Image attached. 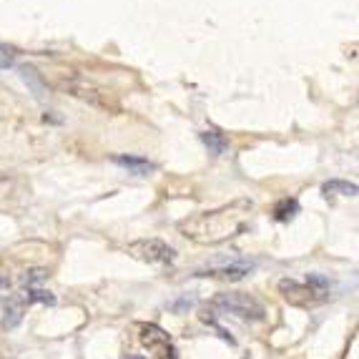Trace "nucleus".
Segmentation results:
<instances>
[{
    "mask_svg": "<svg viewBox=\"0 0 359 359\" xmlns=\"http://www.w3.org/2000/svg\"><path fill=\"white\" fill-rule=\"evenodd\" d=\"M252 204H233L219 211H206V214L196 216L191 222L181 224V231L191 239L201 241V244H216V241L231 239L241 229L246 226V214H249Z\"/></svg>",
    "mask_w": 359,
    "mask_h": 359,
    "instance_id": "f257e3e1",
    "label": "nucleus"
},
{
    "mask_svg": "<svg viewBox=\"0 0 359 359\" xmlns=\"http://www.w3.org/2000/svg\"><path fill=\"white\" fill-rule=\"evenodd\" d=\"M214 304L219 309H224L226 314L244 319V322H264L266 319V309L259 299H254L252 294L244 292H231V294H219L214 299Z\"/></svg>",
    "mask_w": 359,
    "mask_h": 359,
    "instance_id": "f03ea898",
    "label": "nucleus"
},
{
    "mask_svg": "<svg viewBox=\"0 0 359 359\" xmlns=\"http://www.w3.org/2000/svg\"><path fill=\"white\" fill-rule=\"evenodd\" d=\"M254 271V262H244V259H233V262H214L204 269H196V276H211V279H226V282H239L246 274Z\"/></svg>",
    "mask_w": 359,
    "mask_h": 359,
    "instance_id": "7ed1b4c3",
    "label": "nucleus"
},
{
    "mask_svg": "<svg viewBox=\"0 0 359 359\" xmlns=\"http://www.w3.org/2000/svg\"><path fill=\"white\" fill-rule=\"evenodd\" d=\"M128 254H133L136 259L149 262V264H168V262H174L176 252L161 239H141V241L128 244Z\"/></svg>",
    "mask_w": 359,
    "mask_h": 359,
    "instance_id": "20e7f679",
    "label": "nucleus"
},
{
    "mask_svg": "<svg viewBox=\"0 0 359 359\" xmlns=\"http://www.w3.org/2000/svg\"><path fill=\"white\" fill-rule=\"evenodd\" d=\"M279 292H282V297L289 304H297V306H314L327 299V292L311 289L309 284H299L294 282V279H282L279 282Z\"/></svg>",
    "mask_w": 359,
    "mask_h": 359,
    "instance_id": "39448f33",
    "label": "nucleus"
},
{
    "mask_svg": "<svg viewBox=\"0 0 359 359\" xmlns=\"http://www.w3.org/2000/svg\"><path fill=\"white\" fill-rule=\"evenodd\" d=\"M114 163L121 168H126L128 174L133 176H149L156 171V166L149 158H141V156H114Z\"/></svg>",
    "mask_w": 359,
    "mask_h": 359,
    "instance_id": "423d86ee",
    "label": "nucleus"
},
{
    "mask_svg": "<svg viewBox=\"0 0 359 359\" xmlns=\"http://www.w3.org/2000/svg\"><path fill=\"white\" fill-rule=\"evenodd\" d=\"M141 344L149 349H154V352H158L161 347H166V344H171V339H168V334L161 330V327H156V324H144L141 327Z\"/></svg>",
    "mask_w": 359,
    "mask_h": 359,
    "instance_id": "0eeeda50",
    "label": "nucleus"
},
{
    "mask_svg": "<svg viewBox=\"0 0 359 359\" xmlns=\"http://www.w3.org/2000/svg\"><path fill=\"white\" fill-rule=\"evenodd\" d=\"M201 141H204V146L209 149V154H214V156H222L224 151L229 149V141L224 138V133H219V131H204L201 133Z\"/></svg>",
    "mask_w": 359,
    "mask_h": 359,
    "instance_id": "6e6552de",
    "label": "nucleus"
},
{
    "mask_svg": "<svg viewBox=\"0 0 359 359\" xmlns=\"http://www.w3.org/2000/svg\"><path fill=\"white\" fill-rule=\"evenodd\" d=\"M322 191L327 196H357V184H349V181H327L322 186Z\"/></svg>",
    "mask_w": 359,
    "mask_h": 359,
    "instance_id": "1a4fd4ad",
    "label": "nucleus"
},
{
    "mask_svg": "<svg viewBox=\"0 0 359 359\" xmlns=\"http://www.w3.org/2000/svg\"><path fill=\"white\" fill-rule=\"evenodd\" d=\"M297 211H299L297 198H282V201L274 206V219L276 222H289V219H294Z\"/></svg>",
    "mask_w": 359,
    "mask_h": 359,
    "instance_id": "9d476101",
    "label": "nucleus"
},
{
    "mask_svg": "<svg viewBox=\"0 0 359 359\" xmlns=\"http://www.w3.org/2000/svg\"><path fill=\"white\" fill-rule=\"evenodd\" d=\"M23 319V304L20 302H13L11 306L6 309V319H3V327H8V330H13L15 324Z\"/></svg>",
    "mask_w": 359,
    "mask_h": 359,
    "instance_id": "9b49d317",
    "label": "nucleus"
},
{
    "mask_svg": "<svg viewBox=\"0 0 359 359\" xmlns=\"http://www.w3.org/2000/svg\"><path fill=\"white\" fill-rule=\"evenodd\" d=\"M25 299H28V302H46V304H53L55 297L50 292H43V289H30V292L25 294Z\"/></svg>",
    "mask_w": 359,
    "mask_h": 359,
    "instance_id": "f8f14e48",
    "label": "nucleus"
},
{
    "mask_svg": "<svg viewBox=\"0 0 359 359\" xmlns=\"http://www.w3.org/2000/svg\"><path fill=\"white\" fill-rule=\"evenodd\" d=\"M11 66H13V53L0 46V71H6V68H11Z\"/></svg>",
    "mask_w": 359,
    "mask_h": 359,
    "instance_id": "ddd939ff",
    "label": "nucleus"
},
{
    "mask_svg": "<svg viewBox=\"0 0 359 359\" xmlns=\"http://www.w3.org/2000/svg\"><path fill=\"white\" fill-rule=\"evenodd\" d=\"M158 359H179V357H176V347H174V344H166V347L158 349Z\"/></svg>",
    "mask_w": 359,
    "mask_h": 359,
    "instance_id": "4468645a",
    "label": "nucleus"
},
{
    "mask_svg": "<svg viewBox=\"0 0 359 359\" xmlns=\"http://www.w3.org/2000/svg\"><path fill=\"white\" fill-rule=\"evenodd\" d=\"M46 274H48V271H43V269L30 271V276H25V282H28V284H33V282H41V279H46Z\"/></svg>",
    "mask_w": 359,
    "mask_h": 359,
    "instance_id": "2eb2a0df",
    "label": "nucleus"
},
{
    "mask_svg": "<svg viewBox=\"0 0 359 359\" xmlns=\"http://www.w3.org/2000/svg\"><path fill=\"white\" fill-rule=\"evenodd\" d=\"M128 359H144V357H128Z\"/></svg>",
    "mask_w": 359,
    "mask_h": 359,
    "instance_id": "dca6fc26",
    "label": "nucleus"
}]
</instances>
